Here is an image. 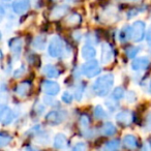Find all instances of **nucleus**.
Returning a JSON list of instances; mask_svg holds the SVG:
<instances>
[{"mask_svg":"<svg viewBox=\"0 0 151 151\" xmlns=\"http://www.w3.org/2000/svg\"><path fill=\"white\" fill-rule=\"evenodd\" d=\"M114 84V76L112 73H107L99 79L93 84V91L97 96H106L110 92Z\"/></svg>","mask_w":151,"mask_h":151,"instance_id":"nucleus-1","label":"nucleus"},{"mask_svg":"<svg viewBox=\"0 0 151 151\" xmlns=\"http://www.w3.org/2000/svg\"><path fill=\"white\" fill-rule=\"evenodd\" d=\"M48 53L51 57L57 58L64 54V42L59 36H53L48 47Z\"/></svg>","mask_w":151,"mask_h":151,"instance_id":"nucleus-2","label":"nucleus"},{"mask_svg":"<svg viewBox=\"0 0 151 151\" xmlns=\"http://www.w3.org/2000/svg\"><path fill=\"white\" fill-rule=\"evenodd\" d=\"M145 36V23L143 21H136L130 26V40L139 42Z\"/></svg>","mask_w":151,"mask_h":151,"instance_id":"nucleus-3","label":"nucleus"},{"mask_svg":"<svg viewBox=\"0 0 151 151\" xmlns=\"http://www.w3.org/2000/svg\"><path fill=\"white\" fill-rule=\"evenodd\" d=\"M82 73H84L88 78H93L101 73V68L99 66V61L95 59H89L82 66Z\"/></svg>","mask_w":151,"mask_h":151,"instance_id":"nucleus-4","label":"nucleus"},{"mask_svg":"<svg viewBox=\"0 0 151 151\" xmlns=\"http://www.w3.org/2000/svg\"><path fill=\"white\" fill-rule=\"evenodd\" d=\"M67 117V113L63 110H55V111H51L50 113L47 114L46 119L48 122L52 124H60L65 120Z\"/></svg>","mask_w":151,"mask_h":151,"instance_id":"nucleus-5","label":"nucleus"},{"mask_svg":"<svg viewBox=\"0 0 151 151\" xmlns=\"http://www.w3.org/2000/svg\"><path fill=\"white\" fill-rule=\"evenodd\" d=\"M42 89L47 95L54 96V95L58 94L59 90H60V87H59V85L56 82H53V81H44L42 83Z\"/></svg>","mask_w":151,"mask_h":151,"instance_id":"nucleus-6","label":"nucleus"},{"mask_svg":"<svg viewBox=\"0 0 151 151\" xmlns=\"http://www.w3.org/2000/svg\"><path fill=\"white\" fill-rule=\"evenodd\" d=\"M101 63L104 64H108L112 61L114 57V52H113V49L112 47L110 46L108 42H104L101 45Z\"/></svg>","mask_w":151,"mask_h":151,"instance_id":"nucleus-7","label":"nucleus"},{"mask_svg":"<svg viewBox=\"0 0 151 151\" xmlns=\"http://www.w3.org/2000/svg\"><path fill=\"white\" fill-rule=\"evenodd\" d=\"M0 120L3 125H9L13 122L14 120V113L9 107L5 106H1V110H0Z\"/></svg>","mask_w":151,"mask_h":151,"instance_id":"nucleus-8","label":"nucleus"},{"mask_svg":"<svg viewBox=\"0 0 151 151\" xmlns=\"http://www.w3.org/2000/svg\"><path fill=\"white\" fill-rule=\"evenodd\" d=\"M29 0H15L13 2V9L18 15H23L29 9Z\"/></svg>","mask_w":151,"mask_h":151,"instance_id":"nucleus-9","label":"nucleus"},{"mask_svg":"<svg viewBox=\"0 0 151 151\" xmlns=\"http://www.w3.org/2000/svg\"><path fill=\"white\" fill-rule=\"evenodd\" d=\"M150 64V60L148 57H140V58H136L132 60V70H144Z\"/></svg>","mask_w":151,"mask_h":151,"instance_id":"nucleus-10","label":"nucleus"},{"mask_svg":"<svg viewBox=\"0 0 151 151\" xmlns=\"http://www.w3.org/2000/svg\"><path fill=\"white\" fill-rule=\"evenodd\" d=\"M116 120L118 123L122 124L124 126L130 125L132 122V114L129 111H121L116 115Z\"/></svg>","mask_w":151,"mask_h":151,"instance_id":"nucleus-11","label":"nucleus"},{"mask_svg":"<svg viewBox=\"0 0 151 151\" xmlns=\"http://www.w3.org/2000/svg\"><path fill=\"white\" fill-rule=\"evenodd\" d=\"M9 47H11V51L13 53V55L15 57H19L21 55L22 52V48H23V40L20 37H16L14 38L13 40L9 44Z\"/></svg>","mask_w":151,"mask_h":151,"instance_id":"nucleus-12","label":"nucleus"},{"mask_svg":"<svg viewBox=\"0 0 151 151\" xmlns=\"http://www.w3.org/2000/svg\"><path fill=\"white\" fill-rule=\"evenodd\" d=\"M42 73L49 77V78H57L59 75V71L56 68V66H54L53 64H47L42 67Z\"/></svg>","mask_w":151,"mask_h":151,"instance_id":"nucleus-13","label":"nucleus"},{"mask_svg":"<svg viewBox=\"0 0 151 151\" xmlns=\"http://www.w3.org/2000/svg\"><path fill=\"white\" fill-rule=\"evenodd\" d=\"M81 55L85 60H89V59H93L96 55V51L93 47L91 46H85L82 48L81 51Z\"/></svg>","mask_w":151,"mask_h":151,"instance_id":"nucleus-14","label":"nucleus"},{"mask_svg":"<svg viewBox=\"0 0 151 151\" xmlns=\"http://www.w3.org/2000/svg\"><path fill=\"white\" fill-rule=\"evenodd\" d=\"M67 145V139L63 134H56L54 139V147L57 149H64Z\"/></svg>","mask_w":151,"mask_h":151,"instance_id":"nucleus-15","label":"nucleus"},{"mask_svg":"<svg viewBox=\"0 0 151 151\" xmlns=\"http://www.w3.org/2000/svg\"><path fill=\"white\" fill-rule=\"evenodd\" d=\"M123 145L128 149H134L138 146V140L132 134H127L123 138Z\"/></svg>","mask_w":151,"mask_h":151,"instance_id":"nucleus-16","label":"nucleus"},{"mask_svg":"<svg viewBox=\"0 0 151 151\" xmlns=\"http://www.w3.org/2000/svg\"><path fill=\"white\" fill-rule=\"evenodd\" d=\"M30 83L29 82H24V83H21V84L18 85V87L16 88V93L17 95L21 97H24L28 94L30 90Z\"/></svg>","mask_w":151,"mask_h":151,"instance_id":"nucleus-17","label":"nucleus"},{"mask_svg":"<svg viewBox=\"0 0 151 151\" xmlns=\"http://www.w3.org/2000/svg\"><path fill=\"white\" fill-rule=\"evenodd\" d=\"M67 12V6L65 5H58L55 9H53L52 13H51V18L52 19H59V18L63 17Z\"/></svg>","mask_w":151,"mask_h":151,"instance_id":"nucleus-18","label":"nucleus"},{"mask_svg":"<svg viewBox=\"0 0 151 151\" xmlns=\"http://www.w3.org/2000/svg\"><path fill=\"white\" fill-rule=\"evenodd\" d=\"M115 132H116V127L111 122H108V123L104 124L101 128V134H104V136H113Z\"/></svg>","mask_w":151,"mask_h":151,"instance_id":"nucleus-19","label":"nucleus"},{"mask_svg":"<svg viewBox=\"0 0 151 151\" xmlns=\"http://www.w3.org/2000/svg\"><path fill=\"white\" fill-rule=\"evenodd\" d=\"M32 47L36 50H44L46 47V37L44 35H38L32 42Z\"/></svg>","mask_w":151,"mask_h":151,"instance_id":"nucleus-20","label":"nucleus"},{"mask_svg":"<svg viewBox=\"0 0 151 151\" xmlns=\"http://www.w3.org/2000/svg\"><path fill=\"white\" fill-rule=\"evenodd\" d=\"M81 22V16L78 15V14H71L70 16H68V17L66 18V23L68 24V25H77V24H79Z\"/></svg>","mask_w":151,"mask_h":151,"instance_id":"nucleus-21","label":"nucleus"},{"mask_svg":"<svg viewBox=\"0 0 151 151\" xmlns=\"http://www.w3.org/2000/svg\"><path fill=\"white\" fill-rule=\"evenodd\" d=\"M94 116L97 119H105L107 117V113H106V111L103 109L101 106H96L94 108Z\"/></svg>","mask_w":151,"mask_h":151,"instance_id":"nucleus-22","label":"nucleus"},{"mask_svg":"<svg viewBox=\"0 0 151 151\" xmlns=\"http://www.w3.org/2000/svg\"><path fill=\"white\" fill-rule=\"evenodd\" d=\"M120 40L122 42H126L127 40H130V27H124L120 31Z\"/></svg>","mask_w":151,"mask_h":151,"instance_id":"nucleus-23","label":"nucleus"},{"mask_svg":"<svg viewBox=\"0 0 151 151\" xmlns=\"http://www.w3.org/2000/svg\"><path fill=\"white\" fill-rule=\"evenodd\" d=\"M90 125V119L87 115H82L80 118V126L83 130H87Z\"/></svg>","mask_w":151,"mask_h":151,"instance_id":"nucleus-24","label":"nucleus"},{"mask_svg":"<svg viewBox=\"0 0 151 151\" xmlns=\"http://www.w3.org/2000/svg\"><path fill=\"white\" fill-rule=\"evenodd\" d=\"M112 96H113L114 99H117V101L123 99V97H124L123 88H122V87H116V88L114 89L113 93H112Z\"/></svg>","mask_w":151,"mask_h":151,"instance_id":"nucleus-25","label":"nucleus"},{"mask_svg":"<svg viewBox=\"0 0 151 151\" xmlns=\"http://www.w3.org/2000/svg\"><path fill=\"white\" fill-rule=\"evenodd\" d=\"M120 147V143L118 140H113V141H110V142L106 143V149H109V150H116Z\"/></svg>","mask_w":151,"mask_h":151,"instance_id":"nucleus-26","label":"nucleus"},{"mask_svg":"<svg viewBox=\"0 0 151 151\" xmlns=\"http://www.w3.org/2000/svg\"><path fill=\"white\" fill-rule=\"evenodd\" d=\"M139 51H140V48H138V47H129L126 49L125 53L128 58H134V56L138 54Z\"/></svg>","mask_w":151,"mask_h":151,"instance_id":"nucleus-27","label":"nucleus"},{"mask_svg":"<svg viewBox=\"0 0 151 151\" xmlns=\"http://www.w3.org/2000/svg\"><path fill=\"white\" fill-rule=\"evenodd\" d=\"M12 141V137L7 134H0V146L4 147L5 145H7Z\"/></svg>","mask_w":151,"mask_h":151,"instance_id":"nucleus-28","label":"nucleus"},{"mask_svg":"<svg viewBox=\"0 0 151 151\" xmlns=\"http://www.w3.org/2000/svg\"><path fill=\"white\" fill-rule=\"evenodd\" d=\"M26 73V66L25 64H22L19 68H17V70H15L14 73V78H21L25 75Z\"/></svg>","mask_w":151,"mask_h":151,"instance_id":"nucleus-29","label":"nucleus"},{"mask_svg":"<svg viewBox=\"0 0 151 151\" xmlns=\"http://www.w3.org/2000/svg\"><path fill=\"white\" fill-rule=\"evenodd\" d=\"M86 42L87 44L96 45L97 42H99V38H97V35H95L94 33H88L86 35Z\"/></svg>","mask_w":151,"mask_h":151,"instance_id":"nucleus-30","label":"nucleus"},{"mask_svg":"<svg viewBox=\"0 0 151 151\" xmlns=\"http://www.w3.org/2000/svg\"><path fill=\"white\" fill-rule=\"evenodd\" d=\"M83 91H84V87L83 86H79L76 88L75 99H77V101H81V99H82V96H83Z\"/></svg>","mask_w":151,"mask_h":151,"instance_id":"nucleus-31","label":"nucleus"},{"mask_svg":"<svg viewBox=\"0 0 151 151\" xmlns=\"http://www.w3.org/2000/svg\"><path fill=\"white\" fill-rule=\"evenodd\" d=\"M106 106L108 107V109L110 110L111 112H113V111H115L116 109L118 108V104L116 103V101H106Z\"/></svg>","mask_w":151,"mask_h":151,"instance_id":"nucleus-32","label":"nucleus"},{"mask_svg":"<svg viewBox=\"0 0 151 151\" xmlns=\"http://www.w3.org/2000/svg\"><path fill=\"white\" fill-rule=\"evenodd\" d=\"M61 99H62V101H64L65 104H70L71 101H73V95L69 92H64Z\"/></svg>","mask_w":151,"mask_h":151,"instance_id":"nucleus-33","label":"nucleus"},{"mask_svg":"<svg viewBox=\"0 0 151 151\" xmlns=\"http://www.w3.org/2000/svg\"><path fill=\"white\" fill-rule=\"evenodd\" d=\"M126 99H127L128 103H134V101L137 99V96H136V93L134 92V91H130V92L127 93V95H126Z\"/></svg>","mask_w":151,"mask_h":151,"instance_id":"nucleus-34","label":"nucleus"},{"mask_svg":"<svg viewBox=\"0 0 151 151\" xmlns=\"http://www.w3.org/2000/svg\"><path fill=\"white\" fill-rule=\"evenodd\" d=\"M86 148H87L86 144H85V143H81V142L77 143V144L73 147V150H85Z\"/></svg>","mask_w":151,"mask_h":151,"instance_id":"nucleus-35","label":"nucleus"},{"mask_svg":"<svg viewBox=\"0 0 151 151\" xmlns=\"http://www.w3.org/2000/svg\"><path fill=\"white\" fill-rule=\"evenodd\" d=\"M50 95H48V96H45L44 97V101L45 103L47 104V105H50V106H53V105H56V103H54V99H52L51 97H49Z\"/></svg>","mask_w":151,"mask_h":151,"instance_id":"nucleus-36","label":"nucleus"},{"mask_svg":"<svg viewBox=\"0 0 151 151\" xmlns=\"http://www.w3.org/2000/svg\"><path fill=\"white\" fill-rule=\"evenodd\" d=\"M146 128L148 130H151V113H149L147 115L146 118Z\"/></svg>","mask_w":151,"mask_h":151,"instance_id":"nucleus-37","label":"nucleus"},{"mask_svg":"<svg viewBox=\"0 0 151 151\" xmlns=\"http://www.w3.org/2000/svg\"><path fill=\"white\" fill-rule=\"evenodd\" d=\"M123 1H126V2H139L140 0H123Z\"/></svg>","mask_w":151,"mask_h":151,"instance_id":"nucleus-38","label":"nucleus"},{"mask_svg":"<svg viewBox=\"0 0 151 151\" xmlns=\"http://www.w3.org/2000/svg\"><path fill=\"white\" fill-rule=\"evenodd\" d=\"M2 2H7V1H11V0H1Z\"/></svg>","mask_w":151,"mask_h":151,"instance_id":"nucleus-39","label":"nucleus"},{"mask_svg":"<svg viewBox=\"0 0 151 151\" xmlns=\"http://www.w3.org/2000/svg\"><path fill=\"white\" fill-rule=\"evenodd\" d=\"M149 90H150V92H151V82H150V85H149Z\"/></svg>","mask_w":151,"mask_h":151,"instance_id":"nucleus-40","label":"nucleus"}]
</instances>
